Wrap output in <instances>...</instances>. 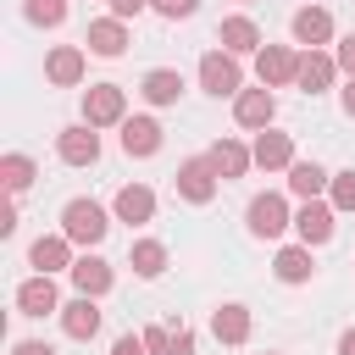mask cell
I'll use <instances>...</instances> for the list:
<instances>
[{
	"label": "cell",
	"mask_w": 355,
	"mask_h": 355,
	"mask_svg": "<svg viewBox=\"0 0 355 355\" xmlns=\"http://www.w3.org/2000/svg\"><path fill=\"white\" fill-rule=\"evenodd\" d=\"M105 227H111V216H105L94 200H72V205L61 211V233H67L72 244H89V250H94V244L105 239Z\"/></svg>",
	"instance_id": "obj_1"
},
{
	"label": "cell",
	"mask_w": 355,
	"mask_h": 355,
	"mask_svg": "<svg viewBox=\"0 0 355 355\" xmlns=\"http://www.w3.org/2000/svg\"><path fill=\"white\" fill-rule=\"evenodd\" d=\"M200 89L205 94H239L244 89V72H239V55L233 50H211V55H200Z\"/></svg>",
	"instance_id": "obj_2"
},
{
	"label": "cell",
	"mask_w": 355,
	"mask_h": 355,
	"mask_svg": "<svg viewBox=\"0 0 355 355\" xmlns=\"http://www.w3.org/2000/svg\"><path fill=\"white\" fill-rule=\"evenodd\" d=\"M83 122H89V128L128 122V94H122V83H94V89H83Z\"/></svg>",
	"instance_id": "obj_3"
},
{
	"label": "cell",
	"mask_w": 355,
	"mask_h": 355,
	"mask_svg": "<svg viewBox=\"0 0 355 355\" xmlns=\"http://www.w3.org/2000/svg\"><path fill=\"white\" fill-rule=\"evenodd\" d=\"M216 166H211V155H189L183 166H178V194L189 200V205H211L216 200Z\"/></svg>",
	"instance_id": "obj_4"
},
{
	"label": "cell",
	"mask_w": 355,
	"mask_h": 355,
	"mask_svg": "<svg viewBox=\"0 0 355 355\" xmlns=\"http://www.w3.org/2000/svg\"><path fill=\"white\" fill-rule=\"evenodd\" d=\"M244 222H250V233H255V239H277L294 216H288V200H283V194H255V200H250V211H244Z\"/></svg>",
	"instance_id": "obj_5"
},
{
	"label": "cell",
	"mask_w": 355,
	"mask_h": 355,
	"mask_svg": "<svg viewBox=\"0 0 355 355\" xmlns=\"http://www.w3.org/2000/svg\"><path fill=\"white\" fill-rule=\"evenodd\" d=\"M55 155H61L67 166H94V161H100V133H94L89 122L61 128V133H55Z\"/></svg>",
	"instance_id": "obj_6"
},
{
	"label": "cell",
	"mask_w": 355,
	"mask_h": 355,
	"mask_svg": "<svg viewBox=\"0 0 355 355\" xmlns=\"http://www.w3.org/2000/svg\"><path fill=\"white\" fill-rule=\"evenodd\" d=\"M255 72H261V83H266V89H283V83H294L300 55H294L288 44H261V50H255Z\"/></svg>",
	"instance_id": "obj_7"
},
{
	"label": "cell",
	"mask_w": 355,
	"mask_h": 355,
	"mask_svg": "<svg viewBox=\"0 0 355 355\" xmlns=\"http://www.w3.org/2000/svg\"><path fill=\"white\" fill-rule=\"evenodd\" d=\"M233 116H239V128H272V116H277L272 89H266V83H261V89H239V94H233Z\"/></svg>",
	"instance_id": "obj_8"
},
{
	"label": "cell",
	"mask_w": 355,
	"mask_h": 355,
	"mask_svg": "<svg viewBox=\"0 0 355 355\" xmlns=\"http://www.w3.org/2000/svg\"><path fill=\"white\" fill-rule=\"evenodd\" d=\"M333 200H305L300 205V216H294V233H300V244H327L333 239Z\"/></svg>",
	"instance_id": "obj_9"
},
{
	"label": "cell",
	"mask_w": 355,
	"mask_h": 355,
	"mask_svg": "<svg viewBox=\"0 0 355 355\" xmlns=\"http://www.w3.org/2000/svg\"><path fill=\"white\" fill-rule=\"evenodd\" d=\"M17 311H22V316H50V311H61V294H55L50 272H39V277H28V283L17 288Z\"/></svg>",
	"instance_id": "obj_10"
},
{
	"label": "cell",
	"mask_w": 355,
	"mask_h": 355,
	"mask_svg": "<svg viewBox=\"0 0 355 355\" xmlns=\"http://www.w3.org/2000/svg\"><path fill=\"white\" fill-rule=\"evenodd\" d=\"M61 327H67V338L89 344V338L100 333V305H94V294H78L72 305H61Z\"/></svg>",
	"instance_id": "obj_11"
},
{
	"label": "cell",
	"mask_w": 355,
	"mask_h": 355,
	"mask_svg": "<svg viewBox=\"0 0 355 355\" xmlns=\"http://www.w3.org/2000/svg\"><path fill=\"white\" fill-rule=\"evenodd\" d=\"M333 72H338V55L305 50V55H300V72H294V83H300L305 94H322V89H333Z\"/></svg>",
	"instance_id": "obj_12"
},
{
	"label": "cell",
	"mask_w": 355,
	"mask_h": 355,
	"mask_svg": "<svg viewBox=\"0 0 355 355\" xmlns=\"http://www.w3.org/2000/svg\"><path fill=\"white\" fill-rule=\"evenodd\" d=\"M211 166H216L222 183H227V178H244V172L255 166V150L239 144V139H216V144H211Z\"/></svg>",
	"instance_id": "obj_13"
},
{
	"label": "cell",
	"mask_w": 355,
	"mask_h": 355,
	"mask_svg": "<svg viewBox=\"0 0 355 355\" xmlns=\"http://www.w3.org/2000/svg\"><path fill=\"white\" fill-rule=\"evenodd\" d=\"M28 261H33L39 272H72V239H67V233H44V239H33Z\"/></svg>",
	"instance_id": "obj_14"
},
{
	"label": "cell",
	"mask_w": 355,
	"mask_h": 355,
	"mask_svg": "<svg viewBox=\"0 0 355 355\" xmlns=\"http://www.w3.org/2000/svg\"><path fill=\"white\" fill-rule=\"evenodd\" d=\"M288 28H294V39H300L305 50H316V44H327V39H333V17H327L322 6H300Z\"/></svg>",
	"instance_id": "obj_15"
},
{
	"label": "cell",
	"mask_w": 355,
	"mask_h": 355,
	"mask_svg": "<svg viewBox=\"0 0 355 355\" xmlns=\"http://www.w3.org/2000/svg\"><path fill=\"white\" fill-rule=\"evenodd\" d=\"M83 44L111 61V55L128 50V22H122V17H100V22H89V39H83Z\"/></svg>",
	"instance_id": "obj_16"
},
{
	"label": "cell",
	"mask_w": 355,
	"mask_h": 355,
	"mask_svg": "<svg viewBox=\"0 0 355 355\" xmlns=\"http://www.w3.org/2000/svg\"><path fill=\"white\" fill-rule=\"evenodd\" d=\"M122 128V150L128 155H155L161 150V122L155 116H128V122H116Z\"/></svg>",
	"instance_id": "obj_17"
},
{
	"label": "cell",
	"mask_w": 355,
	"mask_h": 355,
	"mask_svg": "<svg viewBox=\"0 0 355 355\" xmlns=\"http://www.w3.org/2000/svg\"><path fill=\"white\" fill-rule=\"evenodd\" d=\"M250 150H255V166H266V172H277V166H294V139H288V133H272V128H261Z\"/></svg>",
	"instance_id": "obj_18"
},
{
	"label": "cell",
	"mask_w": 355,
	"mask_h": 355,
	"mask_svg": "<svg viewBox=\"0 0 355 355\" xmlns=\"http://www.w3.org/2000/svg\"><path fill=\"white\" fill-rule=\"evenodd\" d=\"M72 283H78V294H105L111 283H116V272H111V261H100V255H78L72 261Z\"/></svg>",
	"instance_id": "obj_19"
},
{
	"label": "cell",
	"mask_w": 355,
	"mask_h": 355,
	"mask_svg": "<svg viewBox=\"0 0 355 355\" xmlns=\"http://www.w3.org/2000/svg\"><path fill=\"white\" fill-rule=\"evenodd\" d=\"M216 44H222V50H233V55H250V50H261V28H255L250 17H222Z\"/></svg>",
	"instance_id": "obj_20"
},
{
	"label": "cell",
	"mask_w": 355,
	"mask_h": 355,
	"mask_svg": "<svg viewBox=\"0 0 355 355\" xmlns=\"http://www.w3.org/2000/svg\"><path fill=\"white\" fill-rule=\"evenodd\" d=\"M44 78L61 83V89H72V83L83 78V50H78V44H55V50L44 55Z\"/></svg>",
	"instance_id": "obj_21"
},
{
	"label": "cell",
	"mask_w": 355,
	"mask_h": 355,
	"mask_svg": "<svg viewBox=\"0 0 355 355\" xmlns=\"http://www.w3.org/2000/svg\"><path fill=\"white\" fill-rule=\"evenodd\" d=\"M139 94H144L150 105H178V94H183V72H172V67H155V72H144Z\"/></svg>",
	"instance_id": "obj_22"
},
{
	"label": "cell",
	"mask_w": 355,
	"mask_h": 355,
	"mask_svg": "<svg viewBox=\"0 0 355 355\" xmlns=\"http://www.w3.org/2000/svg\"><path fill=\"white\" fill-rule=\"evenodd\" d=\"M250 327H255V322H250L244 305H216V311H211V333H216L222 344H244Z\"/></svg>",
	"instance_id": "obj_23"
},
{
	"label": "cell",
	"mask_w": 355,
	"mask_h": 355,
	"mask_svg": "<svg viewBox=\"0 0 355 355\" xmlns=\"http://www.w3.org/2000/svg\"><path fill=\"white\" fill-rule=\"evenodd\" d=\"M327 183H333V172L316 166V161H294V166H288V189H294L300 200H322Z\"/></svg>",
	"instance_id": "obj_24"
},
{
	"label": "cell",
	"mask_w": 355,
	"mask_h": 355,
	"mask_svg": "<svg viewBox=\"0 0 355 355\" xmlns=\"http://www.w3.org/2000/svg\"><path fill=\"white\" fill-rule=\"evenodd\" d=\"M150 216H155V194L144 183L116 189V222H150Z\"/></svg>",
	"instance_id": "obj_25"
},
{
	"label": "cell",
	"mask_w": 355,
	"mask_h": 355,
	"mask_svg": "<svg viewBox=\"0 0 355 355\" xmlns=\"http://www.w3.org/2000/svg\"><path fill=\"white\" fill-rule=\"evenodd\" d=\"M272 272L283 277V283H311V244H288V250H277V261H272Z\"/></svg>",
	"instance_id": "obj_26"
},
{
	"label": "cell",
	"mask_w": 355,
	"mask_h": 355,
	"mask_svg": "<svg viewBox=\"0 0 355 355\" xmlns=\"http://www.w3.org/2000/svg\"><path fill=\"white\" fill-rule=\"evenodd\" d=\"M128 266H133L139 277H161V272H166V244H161V239H139L133 255H128Z\"/></svg>",
	"instance_id": "obj_27"
},
{
	"label": "cell",
	"mask_w": 355,
	"mask_h": 355,
	"mask_svg": "<svg viewBox=\"0 0 355 355\" xmlns=\"http://www.w3.org/2000/svg\"><path fill=\"white\" fill-rule=\"evenodd\" d=\"M22 11H28V22H39V28H61V22H67V0H22Z\"/></svg>",
	"instance_id": "obj_28"
},
{
	"label": "cell",
	"mask_w": 355,
	"mask_h": 355,
	"mask_svg": "<svg viewBox=\"0 0 355 355\" xmlns=\"http://www.w3.org/2000/svg\"><path fill=\"white\" fill-rule=\"evenodd\" d=\"M0 178H6L11 194H22V189L33 183V161H28V155H6V161H0Z\"/></svg>",
	"instance_id": "obj_29"
},
{
	"label": "cell",
	"mask_w": 355,
	"mask_h": 355,
	"mask_svg": "<svg viewBox=\"0 0 355 355\" xmlns=\"http://www.w3.org/2000/svg\"><path fill=\"white\" fill-rule=\"evenodd\" d=\"M327 200H333L338 211H355V166L333 172V183H327Z\"/></svg>",
	"instance_id": "obj_30"
},
{
	"label": "cell",
	"mask_w": 355,
	"mask_h": 355,
	"mask_svg": "<svg viewBox=\"0 0 355 355\" xmlns=\"http://www.w3.org/2000/svg\"><path fill=\"white\" fill-rule=\"evenodd\" d=\"M150 11H161V17H172V22H178V17H194V11H200V0H150Z\"/></svg>",
	"instance_id": "obj_31"
},
{
	"label": "cell",
	"mask_w": 355,
	"mask_h": 355,
	"mask_svg": "<svg viewBox=\"0 0 355 355\" xmlns=\"http://www.w3.org/2000/svg\"><path fill=\"white\" fill-rule=\"evenodd\" d=\"M111 355H150V344H144V333H122L111 344Z\"/></svg>",
	"instance_id": "obj_32"
},
{
	"label": "cell",
	"mask_w": 355,
	"mask_h": 355,
	"mask_svg": "<svg viewBox=\"0 0 355 355\" xmlns=\"http://www.w3.org/2000/svg\"><path fill=\"white\" fill-rule=\"evenodd\" d=\"M144 344H150V355H166V344H172V327H144Z\"/></svg>",
	"instance_id": "obj_33"
},
{
	"label": "cell",
	"mask_w": 355,
	"mask_h": 355,
	"mask_svg": "<svg viewBox=\"0 0 355 355\" xmlns=\"http://www.w3.org/2000/svg\"><path fill=\"white\" fill-rule=\"evenodd\" d=\"M166 355H194V333H189V327H172V344H166Z\"/></svg>",
	"instance_id": "obj_34"
},
{
	"label": "cell",
	"mask_w": 355,
	"mask_h": 355,
	"mask_svg": "<svg viewBox=\"0 0 355 355\" xmlns=\"http://www.w3.org/2000/svg\"><path fill=\"white\" fill-rule=\"evenodd\" d=\"M338 67L355 78V33H344V39H338Z\"/></svg>",
	"instance_id": "obj_35"
},
{
	"label": "cell",
	"mask_w": 355,
	"mask_h": 355,
	"mask_svg": "<svg viewBox=\"0 0 355 355\" xmlns=\"http://www.w3.org/2000/svg\"><path fill=\"white\" fill-rule=\"evenodd\" d=\"M144 6H150V0H111V17H122V22H128V17H139Z\"/></svg>",
	"instance_id": "obj_36"
},
{
	"label": "cell",
	"mask_w": 355,
	"mask_h": 355,
	"mask_svg": "<svg viewBox=\"0 0 355 355\" xmlns=\"http://www.w3.org/2000/svg\"><path fill=\"white\" fill-rule=\"evenodd\" d=\"M11 355H55V349H50V344H39V338H22Z\"/></svg>",
	"instance_id": "obj_37"
},
{
	"label": "cell",
	"mask_w": 355,
	"mask_h": 355,
	"mask_svg": "<svg viewBox=\"0 0 355 355\" xmlns=\"http://www.w3.org/2000/svg\"><path fill=\"white\" fill-rule=\"evenodd\" d=\"M338 355H355V327H349V333L338 338Z\"/></svg>",
	"instance_id": "obj_38"
},
{
	"label": "cell",
	"mask_w": 355,
	"mask_h": 355,
	"mask_svg": "<svg viewBox=\"0 0 355 355\" xmlns=\"http://www.w3.org/2000/svg\"><path fill=\"white\" fill-rule=\"evenodd\" d=\"M344 111H349V116H355V78H349V83H344Z\"/></svg>",
	"instance_id": "obj_39"
}]
</instances>
